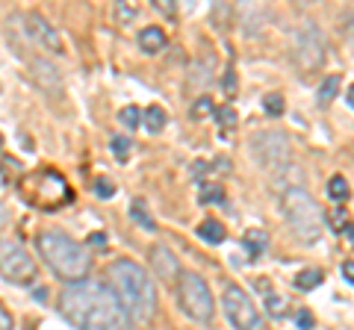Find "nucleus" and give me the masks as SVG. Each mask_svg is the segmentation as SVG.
Returning <instances> with one entry per match:
<instances>
[{
    "label": "nucleus",
    "instance_id": "nucleus-26",
    "mask_svg": "<svg viewBox=\"0 0 354 330\" xmlns=\"http://www.w3.org/2000/svg\"><path fill=\"white\" fill-rule=\"evenodd\" d=\"M130 215H133V218H136V222H139L142 227H145V230H153V222H151V218L145 215V206H142L139 201H136V204H133V210H130Z\"/></svg>",
    "mask_w": 354,
    "mask_h": 330
},
{
    "label": "nucleus",
    "instance_id": "nucleus-9",
    "mask_svg": "<svg viewBox=\"0 0 354 330\" xmlns=\"http://www.w3.org/2000/svg\"><path fill=\"white\" fill-rule=\"evenodd\" d=\"M0 274L6 280H12L18 286H30L36 283L39 278V269L32 257L27 254V248L21 242H12V239H3L0 242Z\"/></svg>",
    "mask_w": 354,
    "mask_h": 330
},
{
    "label": "nucleus",
    "instance_id": "nucleus-6",
    "mask_svg": "<svg viewBox=\"0 0 354 330\" xmlns=\"http://www.w3.org/2000/svg\"><path fill=\"white\" fill-rule=\"evenodd\" d=\"M174 295H177L180 310L189 316L192 322H198V324L213 322L216 301H213V292H209L207 280L198 271H180V278H177V283H174Z\"/></svg>",
    "mask_w": 354,
    "mask_h": 330
},
{
    "label": "nucleus",
    "instance_id": "nucleus-18",
    "mask_svg": "<svg viewBox=\"0 0 354 330\" xmlns=\"http://www.w3.org/2000/svg\"><path fill=\"white\" fill-rule=\"evenodd\" d=\"M339 92V77L337 74H328L322 83H319V89H316V97H319V104H330L337 97Z\"/></svg>",
    "mask_w": 354,
    "mask_h": 330
},
{
    "label": "nucleus",
    "instance_id": "nucleus-31",
    "mask_svg": "<svg viewBox=\"0 0 354 330\" xmlns=\"http://www.w3.org/2000/svg\"><path fill=\"white\" fill-rule=\"evenodd\" d=\"M339 271H342V278H346V280H348V283L354 286V260L342 262V269H339Z\"/></svg>",
    "mask_w": 354,
    "mask_h": 330
},
{
    "label": "nucleus",
    "instance_id": "nucleus-36",
    "mask_svg": "<svg viewBox=\"0 0 354 330\" xmlns=\"http://www.w3.org/2000/svg\"><path fill=\"white\" fill-rule=\"evenodd\" d=\"M192 174H195V177H204V174H207V162H195L192 165Z\"/></svg>",
    "mask_w": 354,
    "mask_h": 330
},
{
    "label": "nucleus",
    "instance_id": "nucleus-16",
    "mask_svg": "<svg viewBox=\"0 0 354 330\" xmlns=\"http://www.w3.org/2000/svg\"><path fill=\"white\" fill-rule=\"evenodd\" d=\"M322 280H325V274L319 271V269H304V271L295 274V289L310 292V289H316V286L322 283Z\"/></svg>",
    "mask_w": 354,
    "mask_h": 330
},
{
    "label": "nucleus",
    "instance_id": "nucleus-34",
    "mask_svg": "<svg viewBox=\"0 0 354 330\" xmlns=\"http://www.w3.org/2000/svg\"><path fill=\"white\" fill-rule=\"evenodd\" d=\"M88 245L104 248V245H106V233H92V236H88Z\"/></svg>",
    "mask_w": 354,
    "mask_h": 330
},
{
    "label": "nucleus",
    "instance_id": "nucleus-10",
    "mask_svg": "<svg viewBox=\"0 0 354 330\" xmlns=\"http://www.w3.org/2000/svg\"><path fill=\"white\" fill-rule=\"evenodd\" d=\"M221 307H225L227 322L236 330H263L260 310L236 283H225V289H221Z\"/></svg>",
    "mask_w": 354,
    "mask_h": 330
},
{
    "label": "nucleus",
    "instance_id": "nucleus-8",
    "mask_svg": "<svg viewBox=\"0 0 354 330\" xmlns=\"http://www.w3.org/2000/svg\"><path fill=\"white\" fill-rule=\"evenodd\" d=\"M325 36L316 24H304L292 39V62L301 74H313L325 65Z\"/></svg>",
    "mask_w": 354,
    "mask_h": 330
},
{
    "label": "nucleus",
    "instance_id": "nucleus-27",
    "mask_svg": "<svg viewBox=\"0 0 354 330\" xmlns=\"http://www.w3.org/2000/svg\"><path fill=\"white\" fill-rule=\"evenodd\" d=\"M113 153L118 159H127V153H130V142L124 136H113Z\"/></svg>",
    "mask_w": 354,
    "mask_h": 330
},
{
    "label": "nucleus",
    "instance_id": "nucleus-40",
    "mask_svg": "<svg viewBox=\"0 0 354 330\" xmlns=\"http://www.w3.org/2000/svg\"><path fill=\"white\" fill-rule=\"evenodd\" d=\"M346 101H348V106L354 109V86H351V89H348V95H346Z\"/></svg>",
    "mask_w": 354,
    "mask_h": 330
},
{
    "label": "nucleus",
    "instance_id": "nucleus-23",
    "mask_svg": "<svg viewBox=\"0 0 354 330\" xmlns=\"http://www.w3.org/2000/svg\"><path fill=\"white\" fill-rule=\"evenodd\" d=\"M118 121H121V124H124V127L136 130V127L142 124V113H139V106H124V109H121V113H118Z\"/></svg>",
    "mask_w": 354,
    "mask_h": 330
},
{
    "label": "nucleus",
    "instance_id": "nucleus-41",
    "mask_svg": "<svg viewBox=\"0 0 354 330\" xmlns=\"http://www.w3.org/2000/svg\"><path fill=\"white\" fill-rule=\"evenodd\" d=\"M0 148H3V136H0Z\"/></svg>",
    "mask_w": 354,
    "mask_h": 330
},
{
    "label": "nucleus",
    "instance_id": "nucleus-4",
    "mask_svg": "<svg viewBox=\"0 0 354 330\" xmlns=\"http://www.w3.org/2000/svg\"><path fill=\"white\" fill-rule=\"evenodd\" d=\"M281 210L290 230L304 242V245H316L322 239V210L310 197L301 186H290L281 195Z\"/></svg>",
    "mask_w": 354,
    "mask_h": 330
},
{
    "label": "nucleus",
    "instance_id": "nucleus-25",
    "mask_svg": "<svg viewBox=\"0 0 354 330\" xmlns=\"http://www.w3.org/2000/svg\"><path fill=\"white\" fill-rule=\"evenodd\" d=\"M95 195H97V197H113V195H115V186H113V180L97 177V180H95Z\"/></svg>",
    "mask_w": 354,
    "mask_h": 330
},
{
    "label": "nucleus",
    "instance_id": "nucleus-22",
    "mask_svg": "<svg viewBox=\"0 0 354 330\" xmlns=\"http://www.w3.org/2000/svg\"><path fill=\"white\" fill-rule=\"evenodd\" d=\"M113 15H115V24L118 27H130L133 21H136V9H133L130 3H115L113 6Z\"/></svg>",
    "mask_w": 354,
    "mask_h": 330
},
{
    "label": "nucleus",
    "instance_id": "nucleus-32",
    "mask_svg": "<svg viewBox=\"0 0 354 330\" xmlns=\"http://www.w3.org/2000/svg\"><path fill=\"white\" fill-rule=\"evenodd\" d=\"M221 86H227L230 95L236 92V77H234V71H225V80H221Z\"/></svg>",
    "mask_w": 354,
    "mask_h": 330
},
{
    "label": "nucleus",
    "instance_id": "nucleus-38",
    "mask_svg": "<svg viewBox=\"0 0 354 330\" xmlns=\"http://www.w3.org/2000/svg\"><path fill=\"white\" fill-rule=\"evenodd\" d=\"M6 224H9V210H6L3 204H0V230H3Z\"/></svg>",
    "mask_w": 354,
    "mask_h": 330
},
{
    "label": "nucleus",
    "instance_id": "nucleus-11",
    "mask_svg": "<svg viewBox=\"0 0 354 330\" xmlns=\"http://www.w3.org/2000/svg\"><path fill=\"white\" fill-rule=\"evenodd\" d=\"M24 24H27V36L36 41L39 48L50 50V53H62V39H59L57 27H53L48 18H41L39 12H27L24 15Z\"/></svg>",
    "mask_w": 354,
    "mask_h": 330
},
{
    "label": "nucleus",
    "instance_id": "nucleus-1",
    "mask_svg": "<svg viewBox=\"0 0 354 330\" xmlns=\"http://www.w3.org/2000/svg\"><path fill=\"white\" fill-rule=\"evenodd\" d=\"M59 310L77 330H130V316L113 289L88 278L65 286Z\"/></svg>",
    "mask_w": 354,
    "mask_h": 330
},
{
    "label": "nucleus",
    "instance_id": "nucleus-19",
    "mask_svg": "<svg viewBox=\"0 0 354 330\" xmlns=\"http://www.w3.org/2000/svg\"><path fill=\"white\" fill-rule=\"evenodd\" d=\"M351 192H348V183H346V177L342 174H334V177L328 180V197L330 201H346Z\"/></svg>",
    "mask_w": 354,
    "mask_h": 330
},
{
    "label": "nucleus",
    "instance_id": "nucleus-39",
    "mask_svg": "<svg viewBox=\"0 0 354 330\" xmlns=\"http://www.w3.org/2000/svg\"><path fill=\"white\" fill-rule=\"evenodd\" d=\"M346 32H348V45H351V50H354V15L348 18V27H346Z\"/></svg>",
    "mask_w": 354,
    "mask_h": 330
},
{
    "label": "nucleus",
    "instance_id": "nucleus-33",
    "mask_svg": "<svg viewBox=\"0 0 354 330\" xmlns=\"http://www.w3.org/2000/svg\"><path fill=\"white\" fill-rule=\"evenodd\" d=\"M0 330H12V316L0 307Z\"/></svg>",
    "mask_w": 354,
    "mask_h": 330
},
{
    "label": "nucleus",
    "instance_id": "nucleus-7",
    "mask_svg": "<svg viewBox=\"0 0 354 330\" xmlns=\"http://www.w3.org/2000/svg\"><path fill=\"white\" fill-rule=\"evenodd\" d=\"M251 151L257 162L263 165L266 171L278 174H290L295 165H292V148H290V136L283 130H260V133L251 136Z\"/></svg>",
    "mask_w": 354,
    "mask_h": 330
},
{
    "label": "nucleus",
    "instance_id": "nucleus-28",
    "mask_svg": "<svg viewBox=\"0 0 354 330\" xmlns=\"http://www.w3.org/2000/svg\"><path fill=\"white\" fill-rule=\"evenodd\" d=\"M216 115H218V121H221L225 127H234V124H236V113H234V106H221Z\"/></svg>",
    "mask_w": 354,
    "mask_h": 330
},
{
    "label": "nucleus",
    "instance_id": "nucleus-21",
    "mask_svg": "<svg viewBox=\"0 0 354 330\" xmlns=\"http://www.w3.org/2000/svg\"><path fill=\"white\" fill-rule=\"evenodd\" d=\"M198 201L201 204H225V189L216 183H204L201 192H198Z\"/></svg>",
    "mask_w": 354,
    "mask_h": 330
},
{
    "label": "nucleus",
    "instance_id": "nucleus-2",
    "mask_svg": "<svg viewBox=\"0 0 354 330\" xmlns=\"http://www.w3.org/2000/svg\"><path fill=\"white\" fill-rule=\"evenodd\" d=\"M109 289L121 301V307L127 310L130 318L136 322H148L157 310V289H153L151 274L133 260H115L106 269Z\"/></svg>",
    "mask_w": 354,
    "mask_h": 330
},
{
    "label": "nucleus",
    "instance_id": "nucleus-12",
    "mask_svg": "<svg viewBox=\"0 0 354 330\" xmlns=\"http://www.w3.org/2000/svg\"><path fill=\"white\" fill-rule=\"evenodd\" d=\"M151 262H153V271H157L160 280H169V283H177V278H180V269H177V260L174 254L165 245H153L151 248Z\"/></svg>",
    "mask_w": 354,
    "mask_h": 330
},
{
    "label": "nucleus",
    "instance_id": "nucleus-17",
    "mask_svg": "<svg viewBox=\"0 0 354 330\" xmlns=\"http://www.w3.org/2000/svg\"><path fill=\"white\" fill-rule=\"evenodd\" d=\"M142 124H145L148 133H160V130L165 127V113H162V106H148L145 113H142Z\"/></svg>",
    "mask_w": 354,
    "mask_h": 330
},
{
    "label": "nucleus",
    "instance_id": "nucleus-3",
    "mask_svg": "<svg viewBox=\"0 0 354 330\" xmlns=\"http://www.w3.org/2000/svg\"><path fill=\"white\" fill-rule=\"evenodd\" d=\"M41 260L48 262V269L57 274L59 280L68 283H80L86 280V274L92 271V260L83 251V245H77L74 239H68L59 230H44L36 239Z\"/></svg>",
    "mask_w": 354,
    "mask_h": 330
},
{
    "label": "nucleus",
    "instance_id": "nucleus-13",
    "mask_svg": "<svg viewBox=\"0 0 354 330\" xmlns=\"http://www.w3.org/2000/svg\"><path fill=\"white\" fill-rule=\"evenodd\" d=\"M32 80H36L39 86H44V89H59L62 86L57 68L44 59H32Z\"/></svg>",
    "mask_w": 354,
    "mask_h": 330
},
{
    "label": "nucleus",
    "instance_id": "nucleus-5",
    "mask_svg": "<svg viewBox=\"0 0 354 330\" xmlns=\"http://www.w3.org/2000/svg\"><path fill=\"white\" fill-rule=\"evenodd\" d=\"M21 195L30 206L36 210H59V206L71 204V186L62 174L50 171V168H41V171H32L21 180Z\"/></svg>",
    "mask_w": 354,
    "mask_h": 330
},
{
    "label": "nucleus",
    "instance_id": "nucleus-14",
    "mask_svg": "<svg viewBox=\"0 0 354 330\" xmlns=\"http://www.w3.org/2000/svg\"><path fill=\"white\" fill-rule=\"evenodd\" d=\"M165 45H169V39H165V32L160 27L139 30V48L145 53H160V50H165Z\"/></svg>",
    "mask_w": 354,
    "mask_h": 330
},
{
    "label": "nucleus",
    "instance_id": "nucleus-37",
    "mask_svg": "<svg viewBox=\"0 0 354 330\" xmlns=\"http://www.w3.org/2000/svg\"><path fill=\"white\" fill-rule=\"evenodd\" d=\"M342 236H346L351 245H354V224H351V222H346V227H342Z\"/></svg>",
    "mask_w": 354,
    "mask_h": 330
},
{
    "label": "nucleus",
    "instance_id": "nucleus-30",
    "mask_svg": "<svg viewBox=\"0 0 354 330\" xmlns=\"http://www.w3.org/2000/svg\"><path fill=\"white\" fill-rule=\"evenodd\" d=\"M295 322H298V327H301V330H310V327H313V316H310L307 310H298Z\"/></svg>",
    "mask_w": 354,
    "mask_h": 330
},
{
    "label": "nucleus",
    "instance_id": "nucleus-15",
    "mask_svg": "<svg viewBox=\"0 0 354 330\" xmlns=\"http://www.w3.org/2000/svg\"><path fill=\"white\" fill-rule=\"evenodd\" d=\"M198 236L209 245H218V242H225V224H218L216 218H204L201 224H198Z\"/></svg>",
    "mask_w": 354,
    "mask_h": 330
},
{
    "label": "nucleus",
    "instance_id": "nucleus-29",
    "mask_svg": "<svg viewBox=\"0 0 354 330\" xmlns=\"http://www.w3.org/2000/svg\"><path fill=\"white\" fill-rule=\"evenodd\" d=\"M209 113H213V104H209V97H201V101H195V106H192V115H195V118L209 115Z\"/></svg>",
    "mask_w": 354,
    "mask_h": 330
},
{
    "label": "nucleus",
    "instance_id": "nucleus-20",
    "mask_svg": "<svg viewBox=\"0 0 354 330\" xmlns=\"http://www.w3.org/2000/svg\"><path fill=\"white\" fill-rule=\"evenodd\" d=\"M242 242H245V248L251 251V257H260V254H263V248H266V233L254 227V230H248V233L242 236Z\"/></svg>",
    "mask_w": 354,
    "mask_h": 330
},
{
    "label": "nucleus",
    "instance_id": "nucleus-24",
    "mask_svg": "<svg viewBox=\"0 0 354 330\" xmlns=\"http://www.w3.org/2000/svg\"><path fill=\"white\" fill-rule=\"evenodd\" d=\"M263 109H266L269 115H281V113H283V97H281V95H266V97H263Z\"/></svg>",
    "mask_w": 354,
    "mask_h": 330
},
{
    "label": "nucleus",
    "instance_id": "nucleus-35",
    "mask_svg": "<svg viewBox=\"0 0 354 330\" xmlns=\"http://www.w3.org/2000/svg\"><path fill=\"white\" fill-rule=\"evenodd\" d=\"M157 9H162V12H165V15H171V12H174L171 0H157Z\"/></svg>",
    "mask_w": 354,
    "mask_h": 330
}]
</instances>
